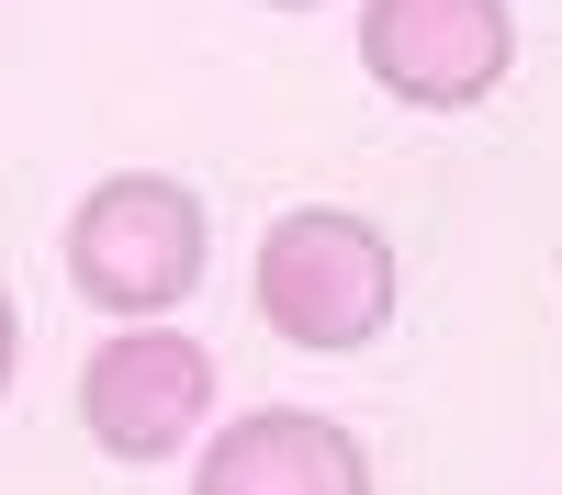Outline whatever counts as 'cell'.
Listing matches in <instances>:
<instances>
[{"mask_svg":"<svg viewBox=\"0 0 562 495\" xmlns=\"http://www.w3.org/2000/svg\"><path fill=\"white\" fill-rule=\"evenodd\" d=\"M360 68L405 113H473L518 68L506 0H360Z\"/></svg>","mask_w":562,"mask_h":495,"instance_id":"277c9868","label":"cell"},{"mask_svg":"<svg viewBox=\"0 0 562 495\" xmlns=\"http://www.w3.org/2000/svg\"><path fill=\"white\" fill-rule=\"evenodd\" d=\"M57 259H68V293L90 315H124V327L135 315H180L214 270V214L169 169H113V180L79 192Z\"/></svg>","mask_w":562,"mask_h":495,"instance_id":"7a4b0ae2","label":"cell"},{"mask_svg":"<svg viewBox=\"0 0 562 495\" xmlns=\"http://www.w3.org/2000/svg\"><path fill=\"white\" fill-rule=\"evenodd\" d=\"M248 293H259V315H270L281 349L349 360V349H371V338L394 327L405 259H394V237H383L360 203H293V214L259 225Z\"/></svg>","mask_w":562,"mask_h":495,"instance_id":"6da1fadb","label":"cell"},{"mask_svg":"<svg viewBox=\"0 0 562 495\" xmlns=\"http://www.w3.org/2000/svg\"><path fill=\"white\" fill-rule=\"evenodd\" d=\"M12 372H23V304H12V282H0V405H12Z\"/></svg>","mask_w":562,"mask_h":495,"instance_id":"8992f818","label":"cell"},{"mask_svg":"<svg viewBox=\"0 0 562 495\" xmlns=\"http://www.w3.org/2000/svg\"><path fill=\"white\" fill-rule=\"evenodd\" d=\"M259 12H315V0H259Z\"/></svg>","mask_w":562,"mask_h":495,"instance_id":"52a82bcc","label":"cell"},{"mask_svg":"<svg viewBox=\"0 0 562 495\" xmlns=\"http://www.w3.org/2000/svg\"><path fill=\"white\" fill-rule=\"evenodd\" d=\"M203 417H214V349L169 315H135L79 360V439L102 462H135V473L180 462L203 439Z\"/></svg>","mask_w":562,"mask_h":495,"instance_id":"3957f363","label":"cell"},{"mask_svg":"<svg viewBox=\"0 0 562 495\" xmlns=\"http://www.w3.org/2000/svg\"><path fill=\"white\" fill-rule=\"evenodd\" d=\"M192 495H371V450L326 405H248L203 439Z\"/></svg>","mask_w":562,"mask_h":495,"instance_id":"5b68a950","label":"cell"}]
</instances>
